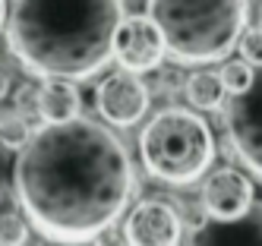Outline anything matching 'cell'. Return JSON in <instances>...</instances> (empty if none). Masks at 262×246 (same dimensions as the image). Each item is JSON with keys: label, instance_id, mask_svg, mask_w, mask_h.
<instances>
[{"label": "cell", "instance_id": "7a4b0ae2", "mask_svg": "<svg viewBox=\"0 0 262 246\" xmlns=\"http://www.w3.org/2000/svg\"><path fill=\"white\" fill-rule=\"evenodd\" d=\"M123 0H7V51L38 79L82 82L114 60Z\"/></svg>", "mask_w": 262, "mask_h": 246}, {"label": "cell", "instance_id": "7402d4cb", "mask_svg": "<svg viewBox=\"0 0 262 246\" xmlns=\"http://www.w3.org/2000/svg\"><path fill=\"white\" fill-rule=\"evenodd\" d=\"M259 26H262V7H259Z\"/></svg>", "mask_w": 262, "mask_h": 246}, {"label": "cell", "instance_id": "ba28073f", "mask_svg": "<svg viewBox=\"0 0 262 246\" xmlns=\"http://www.w3.org/2000/svg\"><path fill=\"white\" fill-rule=\"evenodd\" d=\"M180 234H183V218L164 199L136 202L123 224V237L129 246H177Z\"/></svg>", "mask_w": 262, "mask_h": 246}, {"label": "cell", "instance_id": "2e32d148", "mask_svg": "<svg viewBox=\"0 0 262 246\" xmlns=\"http://www.w3.org/2000/svg\"><path fill=\"white\" fill-rule=\"evenodd\" d=\"M237 51L250 66H262V26H253V29L247 26L243 29L240 41H237Z\"/></svg>", "mask_w": 262, "mask_h": 246}, {"label": "cell", "instance_id": "e0dca14e", "mask_svg": "<svg viewBox=\"0 0 262 246\" xmlns=\"http://www.w3.org/2000/svg\"><path fill=\"white\" fill-rule=\"evenodd\" d=\"M13 110L23 114L26 120H35V117H38V85L26 82V85L16 88V95H13Z\"/></svg>", "mask_w": 262, "mask_h": 246}, {"label": "cell", "instance_id": "5b68a950", "mask_svg": "<svg viewBox=\"0 0 262 246\" xmlns=\"http://www.w3.org/2000/svg\"><path fill=\"white\" fill-rule=\"evenodd\" d=\"M224 132L237 161L262 180V66H256L247 92L231 95V104L224 107Z\"/></svg>", "mask_w": 262, "mask_h": 246}, {"label": "cell", "instance_id": "277c9868", "mask_svg": "<svg viewBox=\"0 0 262 246\" xmlns=\"http://www.w3.org/2000/svg\"><path fill=\"white\" fill-rule=\"evenodd\" d=\"M142 167L161 183L190 186L215 158V136L202 114L186 107H164L145 123L139 136Z\"/></svg>", "mask_w": 262, "mask_h": 246}, {"label": "cell", "instance_id": "4fadbf2b", "mask_svg": "<svg viewBox=\"0 0 262 246\" xmlns=\"http://www.w3.org/2000/svg\"><path fill=\"white\" fill-rule=\"evenodd\" d=\"M29 240V218L23 208L7 205L0 208V246H23Z\"/></svg>", "mask_w": 262, "mask_h": 246}, {"label": "cell", "instance_id": "d6986e66", "mask_svg": "<svg viewBox=\"0 0 262 246\" xmlns=\"http://www.w3.org/2000/svg\"><path fill=\"white\" fill-rule=\"evenodd\" d=\"M7 95H10V76H7L4 70H0V101H4Z\"/></svg>", "mask_w": 262, "mask_h": 246}, {"label": "cell", "instance_id": "8fae6325", "mask_svg": "<svg viewBox=\"0 0 262 246\" xmlns=\"http://www.w3.org/2000/svg\"><path fill=\"white\" fill-rule=\"evenodd\" d=\"M82 95L70 79H45L38 85V117L45 123H63L79 117Z\"/></svg>", "mask_w": 262, "mask_h": 246}, {"label": "cell", "instance_id": "603a6c76", "mask_svg": "<svg viewBox=\"0 0 262 246\" xmlns=\"http://www.w3.org/2000/svg\"><path fill=\"white\" fill-rule=\"evenodd\" d=\"M73 246H89V243H73Z\"/></svg>", "mask_w": 262, "mask_h": 246}, {"label": "cell", "instance_id": "8992f818", "mask_svg": "<svg viewBox=\"0 0 262 246\" xmlns=\"http://www.w3.org/2000/svg\"><path fill=\"white\" fill-rule=\"evenodd\" d=\"M148 104H152L148 85L139 79V73L129 70L104 76L95 88V107L111 126H136L145 117Z\"/></svg>", "mask_w": 262, "mask_h": 246}, {"label": "cell", "instance_id": "ac0fdd59", "mask_svg": "<svg viewBox=\"0 0 262 246\" xmlns=\"http://www.w3.org/2000/svg\"><path fill=\"white\" fill-rule=\"evenodd\" d=\"M92 246H129V243H126L123 231H114V224H111V227H104L101 234L92 237Z\"/></svg>", "mask_w": 262, "mask_h": 246}, {"label": "cell", "instance_id": "7c38bea8", "mask_svg": "<svg viewBox=\"0 0 262 246\" xmlns=\"http://www.w3.org/2000/svg\"><path fill=\"white\" fill-rule=\"evenodd\" d=\"M183 95L193 104V110H218L224 104V85L215 70H196L190 79L183 82Z\"/></svg>", "mask_w": 262, "mask_h": 246}, {"label": "cell", "instance_id": "30bf717a", "mask_svg": "<svg viewBox=\"0 0 262 246\" xmlns=\"http://www.w3.org/2000/svg\"><path fill=\"white\" fill-rule=\"evenodd\" d=\"M193 246H262V205L253 202L250 212L234 221L209 218L196 231Z\"/></svg>", "mask_w": 262, "mask_h": 246}, {"label": "cell", "instance_id": "ffe728a7", "mask_svg": "<svg viewBox=\"0 0 262 246\" xmlns=\"http://www.w3.org/2000/svg\"><path fill=\"white\" fill-rule=\"evenodd\" d=\"M4 23H7V0H0V32H4Z\"/></svg>", "mask_w": 262, "mask_h": 246}, {"label": "cell", "instance_id": "9a60e30c", "mask_svg": "<svg viewBox=\"0 0 262 246\" xmlns=\"http://www.w3.org/2000/svg\"><path fill=\"white\" fill-rule=\"evenodd\" d=\"M32 136V120H26L23 114H0V145H7V148H16L19 151Z\"/></svg>", "mask_w": 262, "mask_h": 246}, {"label": "cell", "instance_id": "9c48e42d", "mask_svg": "<svg viewBox=\"0 0 262 246\" xmlns=\"http://www.w3.org/2000/svg\"><path fill=\"white\" fill-rule=\"evenodd\" d=\"M256 202V186L240 167H218L202 183V205L215 221H234Z\"/></svg>", "mask_w": 262, "mask_h": 246}, {"label": "cell", "instance_id": "52a82bcc", "mask_svg": "<svg viewBox=\"0 0 262 246\" xmlns=\"http://www.w3.org/2000/svg\"><path fill=\"white\" fill-rule=\"evenodd\" d=\"M164 38L158 26L148 19V13L136 16H123V23L114 35V60L129 70V73H152L164 60Z\"/></svg>", "mask_w": 262, "mask_h": 246}, {"label": "cell", "instance_id": "44dd1931", "mask_svg": "<svg viewBox=\"0 0 262 246\" xmlns=\"http://www.w3.org/2000/svg\"><path fill=\"white\" fill-rule=\"evenodd\" d=\"M23 246H45V237H41V240H32V237H29V240H26Z\"/></svg>", "mask_w": 262, "mask_h": 246}, {"label": "cell", "instance_id": "5bb4252c", "mask_svg": "<svg viewBox=\"0 0 262 246\" xmlns=\"http://www.w3.org/2000/svg\"><path fill=\"white\" fill-rule=\"evenodd\" d=\"M221 85L228 95H243L250 85H253V76H256V66H250L243 57H237V60H224L221 66Z\"/></svg>", "mask_w": 262, "mask_h": 246}, {"label": "cell", "instance_id": "6da1fadb", "mask_svg": "<svg viewBox=\"0 0 262 246\" xmlns=\"http://www.w3.org/2000/svg\"><path fill=\"white\" fill-rule=\"evenodd\" d=\"M13 189L35 234L73 246L126 215L136 170L107 126L73 117L32 129L13 164Z\"/></svg>", "mask_w": 262, "mask_h": 246}, {"label": "cell", "instance_id": "3957f363", "mask_svg": "<svg viewBox=\"0 0 262 246\" xmlns=\"http://www.w3.org/2000/svg\"><path fill=\"white\" fill-rule=\"evenodd\" d=\"M164 54L183 66L228 60L250 23V0H148Z\"/></svg>", "mask_w": 262, "mask_h": 246}]
</instances>
